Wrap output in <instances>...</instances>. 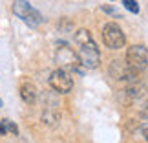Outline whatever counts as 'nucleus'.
<instances>
[{"label": "nucleus", "mask_w": 148, "mask_h": 143, "mask_svg": "<svg viewBox=\"0 0 148 143\" xmlns=\"http://www.w3.org/2000/svg\"><path fill=\"white\" fill-rule=\"evenodd\" d=\"M123 4H124V8H126L128 11H132L134 15H137L139 13V6L135 0H123Z\"/></svg>", "instance_id": "obj_11"}, {"label": "nucleus", "mask_w": 148, "mask_h": 143, "mask_svg": "<svg viewBox=\"0 0 148 143\" xmlns=\"http://www.w3.org/2000/svg\"><path fill=\"white\" fill-rule=\"evenodd\" d=\"M55 62L62 68V70L71 72V70H79L81 59H79V55H77L71 48L62 46V48L57 50V53H55Z\"/></svg>", "instance_id": "obj_3"}, {"label": "nucleus", "mask_w": 148, "mask_h": 143, "mask_svg": "<svg viewBox=\"0 0 148 143\" xmlns=\"http://www.w3.org/2000/svg\"><path fill=\"white\" fill-rule=\"evenodd\" d=\"M126 64L132 68V70L135 72H141L145 70L146 64H148V51L145 46H132L128 48L126 51Z\"/></svg>", "instance_id": "obj_5"}, {"label": "nucleus", "mask_w": 148, "mask_h": 143, "mask_svg": "<svg viewBox=\"0 0 148 143\" xmlns=\"http://www.w3.org/2000/svg\"><path fill=\"white\" fill-rule=\"evenodd\" d=\"M0 105H2V101H0Z\"/></svg>", "instance_id": "obj_17"}, {"label": "nucleus", "mask_w": 148, "mask_h": 143, "mask_svg": "<svg viewBox=\"0 0 148 143\" xmlns=\"http://www.w3.org/2000/svg\"><path fill=\"white\" fill-rule=\"evenodd\" d=\"M139 114H141V117H143V119H148V103H145V105L141 106Z\"/></svg>", "instance_id": "obj_13"}, {"label": "nucleus", "mask_w": 148, "mask_h": 143, "mask_svg": "<svg viewBox=\"0 0 148 143\" xmlns=\"http://www.w3.org/2000/svg\"><path fill=\"white\" fill-rule=\"evenodd\" d=\"M4 127H5V132H11V134H18V128H16V125L13 123V121H9V119H4Z\"/></svg>", "instance_id": "obj_12"}, {"label": "nucleus", "mask_w": 148, "mask_h": 143, "mask_svg": "<svg viewBox=\"0 0 148 143\" xmlns=\"http://www.w3.org/2000/svg\"><path fill=\"white\" fill-rule=\"evenodd\" d=\"M128 95H132V97H141V95H145V86H128Z\"/></svg>", "instance_id": "obj_10"}, {"label": "nucleus", "mask_w": 148, "mask_h": 143, "mask_svg": "<svg viewBox=\"0 0 148 143\" xmlns=\"http://www.w3.org/2000/svg\"><path fill=\"white\" fill-rule=\"evenodd\" d=\"M104 11H106V13H112V15H115V17H119V15H117V11L113 9V8H104Z\"/></svg>", "instance_id": "obj_15"}, {"label": "nucleus", "mask_w": 148, "mask_h": 143, "mask_svg": "<svg viewBox=\"0 0 148 143\" xmlns=\"http://www.w3.org/2000/svg\"><path fill=\"white\" fill-rule=\"evenodd\" d=\"M110 73L115 79H123V81H135V77H137V72L132 70L126 62H119V61H115L110 66Z\"/></svg>", "instance_id": "obj_7"}, {"label": "nucleus", "mask_w": 148, "mask_h": 143, "mask_svg": "<svg viewBox=\"0 0 148 143\" xmlns=\"http://www.w3.org/2000/svg\"><path fill=\"white\" fill-rule=\"evenodd\" d=\"M141 130H143V136H145V140L148 141V123H145V125H143V128H141Z\"/></svg>", "instance_id": "obj_14"}, {"label": "nucleus", "mask_w": 148, "mask_h": 143, "mask_svg": "<svg viewBox=\"0 0 148 143\" xmlns=\"http://www.w3.org/2000/svg\"><path fill=\"white\" fill-rule=\"evenodd\" d=\"M20 97L24 99V103L27 105H33V103L37 101V88L33 83H24L20 86Z\"/></svg>", "instance_id": "obj_8"}, {"label": "nucleus", "mask_w": 148, "mask_h": 143, "mask_svg": "<svg viewBox=\"0 0 148 143\" xmlns=\"http://www.w3.org/2000/svg\"><path fill=\"white\" fill-rule=\"evenodd\" d=\"M13 13L18 17V19L24 20L29 28H37V26L42 22L40 13H38L37 9H33L27 0H15V4H13Z\"/></svg>", "instance_id": "obj_1"}, {"label": "nucleus", "mask_w": 148, "mask_h": 143, "mask_svg": "<svg viewBox=\"0 0 148 143\" xmlns=\"http://www.w3.org/2000/svg\"><path fill=\"white\" fill-rule=\"evenodd\" d=\"M112 2H113V0H112Z\"/></svg>", "instance_id": "obj_18"}, {"label": "nucleus", "mask_w": 148, "mask_h": 143, "mask_svg": "<svg viewBox=\"0 0 148 143\" xmlns=\"http://www.w3.org/2000/svg\"><path fill=\"white\" fill-rule=\"evenodd\" d=\"M75 41H77L79 44H86V42L92 41V35H90L88 30H79V31L75 33Z\"/></svg>", "instance_id": "obj_9"}, {"label": "nucleus", "mask_w": 148, "mask_h": 143, "mask_svg": "<svg viewBox=\"0 0 148 143\" xmlns=\"http://www.w3.org/2000/svg\"><path fill=\"white\" fill-rule=\"evenodd\" d=\"M102 42L110 50H119L126 44V39H124V33H123L121 28L117 24H113V22H110L102 30Z\"/></svg>", "instance_id": "obj_2"}, {"label": "nucleus", "mask_w": 148, "mask_h": 143, "mask_svg": "<svg viewBox=\"0 0 148 143\" xmlns=\"http://www.w3.org/2000/svg\"><path fill=\"white\" fill-rule=\"evenodd\" d=\"M79 59H81V64L84 68H90V70H93V68L99 66L101 62V53L97 46H95L93 41H90L86 44H81V51H79Z\"/></svg>", "instance_id": "obj_4"}, {"label": "nucleus", "mask_w": 148, "mask_h": 143, "mask_svg": "<svg viewBox=\"0 0 148 143\" xmlns=\"http://www.w3.org/2000/svg\"><path fill=\"white\" fill-rule=\"evenodd\" d=\"M49 86L53 88L55 92H59V94H68L73 88V79L70 75V72L62 70V68L51 72V75H49Z\"/></svg>", "instance_id": "obj_6"}, {"label": "nucleus", "mask_w": 148, "mask_h": 143, "mask_svg": "<svg viewBox=\"0 0 148 143\" xmlns=\"http://www.w3.org/2000/svg\"><path fill=\"white\" fill-rule=\"evenodd\" d=\"M0 134H5V127H4L2 123H0Z\"/></svg>", "instance_id": "obj_16"}]
</instances>
